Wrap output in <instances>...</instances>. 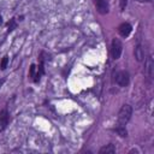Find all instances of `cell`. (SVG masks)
<instances>
[{
	"mask_svg": "<svg viewBox=\"0 0 154 154\" xmlns=\"http://www.w3.org/2000/svg\"><path fill=\"white\" fill-rule=\"evenodd\" d=\"M131 114H132V107L130 105H123L118 113V119H117L118 126H125L126 123L130 120Z\"/></svg>",
	"mask_w": 154,
	"mask_h": 154,
	"instance_id": "6da1fadb",
	"label": "cell"
},
{
	"mask_svg": "<svg viewBox=\"0 0 154 154\" xmlns=\"http://www.w3.org/2000/svg\"><path fill=\"white\" fill-rule=\"evenodd\" d=\"M123 52V45L122 41L119 38H113L112 40V45H111V55L114 60L120 58V54Z\"/></svg>",
	"mask_w": 154,
	"mask_h": 154,
	"instance_id": "7a4b0ae2",
	"label": "cell"
},
{
	"mask_svg": "<svg viewBox=\"0 0 154 154\" xmlns=\"http://www.w3.org/2000/svg\"><path fill=\"white\" fill-rule=\"evenodd\" d=\"M114 82L119 85V87H126L130 82V76L126 71L122 70V71H118L116 72L114 75Z\"/></svg>",
	"mask_w": 154,
	"mask_h": 154,
	"instance_id": "3957f363",
	"label": "cell"
},
{
	"mask_svg": "<svg viewBox=\"0 0 154 154\" xmlns=\"http://www.w3.org/2000/svg\"><path fill=\"white\" fill-rule=\"evenodd\" d=\"M94 4H95V7H96L99 13H101V14L108 13L109 6H108L107 0H94Z\"/></svg>",
	"mask_w": 154,
	"mask_h": 154,
	"instance_id": "277c9868",
	"label": "cell"
},
{
	"mask_svg": "<svg viewBox=\"0 0 154 154\" xmlns=\"http://www.w3.org/2000/svg\"><path fill=\"white\" fill-rule=\"evenodd\" d=\"M131 30H132V26H131L129 23H122V24L118 26V32H119V35L123 36V37H128V36L130 35Z\"/></svg>",
	"mask_w": 154,
	"mask_h": 154,
	"instance_id": "5b68a950",
	"label": "cell"
},
{
	"mask_svg": "<svg viewBox=\"0 0 154 154\" xmlns=\"http://www.w3.org/2000/svg\"><path fill=\"white\" fill-rule=\"evenodd\" d=\"M7 124H8V113L6 109H2L0 112V132L6 129Z\"/></svg>",
	"mask_w": 154,
	"mask_h": 154,
	"instance_id": "8992f818",
	"label": "cell"
},
{
	"mask_svg": "<svg viewBox=\"0 0 154 154\" xmlns=\"http://www.w3.org/2000/svg\"><path fill=\"white\" fill-rule=\"evenodd\" d=\"M134 53H135V58L137 59V61H142V60L144 59V51H143V48H142L141 45L136 46Z\"/></svg>",
	"mask_w": 154,
	"mask_h": 154,
	"instance_id": "52a82bcc",
	"label": "cell"
},
{
	"mask_svg": "<svg viewBox=\"0 0 154 154\" xmlns=\"http://www.w3.org/2000/svg\"><path fill=\"white\" fill-rule=\"evenodd\" d=\"M114 152H116V147H114V144H112V143H109V144L102 147V148L99 150L100 154H113Z\"/></svg>",
	"mask_w": 154,
	"mask_h": 154,
	"instance_id": "ba28073f",
	"label": "cell"
},
{
	"mask_svg": "<svg viewBox=\"0 0 154 154\" xmlns=\"http://www.w3.org/2000/svg\"><path fill=\"white\" fill-rule=\"evenodd\" d=\"M116 131H117L122 137H125V136H126V134H128V132H126V130H125V126H118V125H117Z\"/></svg>",
	"mask_w": 154,
	"mask_h": 154,
	"instance_id": "9c48e42d",
	"label": "cell"
},
{
	"mask_svg": "<svg viewBox=\"0 0 154 154\" xmlns=\"http://www.w3.org/2000/svg\"><path fill=\"white\" fill-rule=\"evenodd\" d=\"M7 64H8V57L5 55V57L2 58V60H1V63H0V69H1V70H5V69L7 67Z\"/></svg>",
	"mask_w": 154,
	"mask_h": 154,
	"instance_id": "30bf717a",
	"label": "cell"
},
{
	"mask_svg": "<svg viewBox=\"0 0 154 154\" xmlns=\"http://www.w3.org/2000/svg\"><path fill=\"white\" fill-rule=\"evenodd\" d=\"M152 69H153V61H152V59L149 58L148 60H147V73H148V76H152Z\"/></svg>",
	"mask_w": 154,
	"mask_h": 154,
	"instance_id": "8fae6325",
	"label": "cell"
},
{
	"mask_svg": "<svg viewBox=\"0 0 154 154\" xmlns=\"http://www.w3.org/2000/svg\"><path fill=\"white\" fill-rule=\"evenodd\" d=\"M16 26V22H14V19H12L11 20V23L8 22V31H11V30H13V28Z\"/></svg>",
	"mask_w": 154,
	"mask_h": 154,
	"instance_id": "7c38bea8",
	"label": "cell"
},
{
	"mask_svg": "<svg viewBox=\"0 0 154 154\" xmlns=\"http://www.w3.org/2000/svg\"><path fill=\"white\" fill-rule=\"evenodd\" d=\"M4 82H5V79H4V78H1V79H0V88H1V85L4 84Z\"/></svg>",
	"mask_w": 154,
	"mask_h": 154,
	"instance_id": "4fadbf2b",
	"label": "cell"
},
{
	"mask_svg": "<svg viewBox=\"0 0 154 154\" xmlns=\"http://www.w3.org/2000/svg\"><path fill=\"white\" fill-rule=\"evenodd\" d=\"M1 22H2V20H1V16H0V24H1Z\"/></svg>",
	"mask_w": 154,
	"mask_h": 154,
	"instance_id": "5bb4252c",
	"label": "cell"
}]
</instances>
